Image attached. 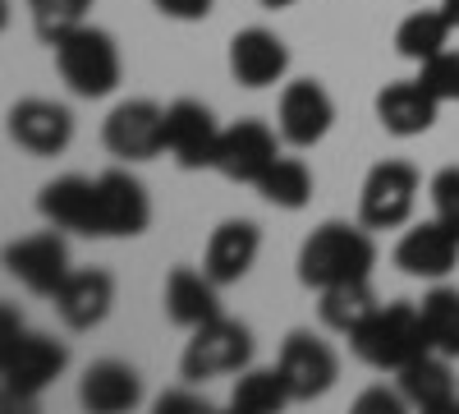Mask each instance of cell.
Returning a JSON list of instances; mask_svg holds the SVG:
<instances>
[{"mask_svg": "<svg viewBox=\"0 0 459 414\" xmlns=\"http://www.w3.org/2000/svg\"><path fill=\"white\" fill-rule=\"evenodd\" d=\"M377 268L372 231L359 221H322L299 249V281L308 290H326L340 281H368Z\"/></svg>", "mask_w": 459, "mask_h": 414, "instance_id": "6da1fadb", "label": "cell"}, {"mask_svg": "<svg viewBox=\"0 0 459 414\" xmlns=\"http://www.w3.org/2000/svg\"><path fill=\"white\" fill-rule=\"evenodd\" d=\"M69 364V350L56 336L23 331L14 327V304H5V331H0V378H5L10 401H32L37 392H47Z\"/></svg>", "mask_w": 459, "mask_h": 414, "instance_id": "7a4b0ae2", "label": "cell"}, {"mask_svg": "<svg viewBox=\"0 0 459 414\" xmlns=\"http://www.w3.org/2000/svg\"><path fill=\"white\" fill-rule=\"evenodd\" d=\"M354 355L377 368V373H400L404 364H413L418 355H428V331L418 318V304L395 299V304H377L372 318L350 336Z\"/></svg>", "mask_w": 459, "mask_h": 414, "instance_id": "3957f363", "label": "cell"}, {"mask_svg": "<svg viewBox=\"0 0 459 414\" xmlns=\"http://www.w3.org/2000/svg\"><path fill=\"white\" fill-rule=\"evenodd\" d=\"M51 51H56V69L69 84V92L97 101V97H110L115 88H120L125 65H120V47H115L110 32H101L92 23H79L65 37H56Z\"/></svg>", "mask_w": 459, "mask_h": 414, "instance_id": "277c9868", "label": "cell"}, {"mask_svg": "<svg viewBox=\"0 0 459 414\" xmlns=\"http://www.w3.org/2000/svg\"><path fill=\"white\" fill-rule=\"evenodd\" d=\"M248 364H253V331L221 313V318L194 327V336H188V346L179 355V378L184 383H212V378L244 373Z\"/></svg>", "mask_w": 459, "mask_h": 414, "instance_id": "5b68a950", "label": "cell"}, {"mask_svg": "<svg viewBox=\"0 0 459 414\" xmlns=\"http://www.w3.org/2000/svg\"><path fill=\"white\" fill-rule=\"evenodd\" d=\"M101 143L110 157L120 162H152L166 153V106L147 101V97H129L106 116L101 125Z\"/></svg>", "mask_w": 459, "mask_h": 414, "instance_id": "8992f818", "label": "cell"}, {"mask_svg": "<svg viewBox=\"0 0 459 414\" xmlns=\"http://www.w3.org/2000/svg\"><path fill=\"white\" fill-rule=\"evenodd\" d=\"M418 171L409 162H377L359 189V221L368 231H395L413 216Z\"/></svg>", "mask_w": 459, "mask_h": 414, "instance_id": "52a82bcc", "label": "cell"}, {"mask_svg": "<svg viewBox=\"0 0 459 414\" xmlns=\"http://www.w3.org/2000/svg\"><path fill=\"white\" fill-rule=\"evenodd\" d=\"M276 364H281V373H285L294 401H317V396H326V392L335 387V378H340L335 350L322 341V336H313V331H290L285 341H281Z\"/></svg>", "mask_w": 459, "mask_h": 414, "instance_id": "ba28073f", "label": "cell"}, {"mask_svg": "<svg viewBox=\"0 0 459 414\" xmlns=\"http://www.w3.org/2000/svg\"><path fill=\"white\" fill-rule=\"evenodd\" d=\"M331 125H335V101H331V92L317 79H294L281 92V106H276L281 143H290V147H317L331 134Z\"/></svg>", "mask_w": 459, "mask_h": 414, "instance_id": "9c48e42d", "label": "cell"}, {"mask_svg": "<svg viewBox=\"0 0 459 414\" xmlns=\"http://www.w3.org/2000/svg\"><path fill=\"white\" fill-rule=\"evenodd\" d=\"M5 272L32 295H56L65 286V277L74 272L69 268V244L60 240V225L56 231H42V235L14 240L5 249Z\"/></svg>", "mask_w": 459, "mask_h": 414, "instance_id": "30bf717a", "label": "cell"}, {"mask_svg": "<svg viewBox=\"0 0 459 414\" xmlns=\"http://www.w3.org/2000/svg\"><path fill=\"white\" fill-rule=\"evenodd\" d=\"M216 147H221V125L203 101L179 97V101L166 106V153L184 171L216 166Z\"/></svg>", "mask_w": 459, "mask_h": 414, "instance_id": "8fae6325", "label": "cell"}, {"mask_svg": "<svg viewBox=\"0 0 459 414\" xmlns=\"http://www.w3.org/2000/svg\"><path fill=\"white\" fill-rule=\"evenodd\" d=\"M281 129L262 125V120H239L221 129V147H216V166L225 180L235 184H257L266 171H272V162L281 157V143H276Z\"/></svg>", "mask_w": 459, "mask_h": 414, "instance_id": "7c38bea8", "label": "cell"}, {"mask_svg": "<svg viewBox=\"0 0 459 414\" xmlns=\"http://www.w3.org/2000/svg\"><path fill=\"white\" fill-rule=\"evenodd\" d=\"M10 138L32 157H60L74 143V116L60 101L23 97V101L10 106Z\"/></svg>", "mask_w": 459, "mask_h": 414, "instance_id": "4fadbf2b", "label": "cell"}, {"mask_svg": "<svg viewBox=\"0 0 459 414\" xmlns=\"http://www.w3.org/2000/svg\"><path fill=\"white\" fill-rule=\"evenodd\" d=\"M455 262H459V235L437 216L409 225L395 244V268L418 281H446L455 272Z\"/></svg>", "mask_w": 459, "mask_h": 414, "instance_id": "5bb4252c", "label": "cell"}, {"mask_svg": "<svg viewBox=\"0 0 459 414\" xmlns=\"http://www.w3.org/2000/svg\"><path fill=\"white\" fill-rule=\"evenodd\" d=\"M37 212L69 235H97L101 240V184L88 175L51 180L42 189V198H37Z\"/></svg>", "mask_w": 459, "mask_h": 414, "instance_id": "9a60e30c", "label": "cell"}, {"mask_svg": "<svg viewBox=\"0 0 459 414\" xmlns=\"http://www.w3.org/2000/svg\"><path fill=\"white\" fill-rule=\"evenodd\" d=\"M262 253V231H257V221L248 216H230L221 221L207 249H203V272L216 281V286H235L253 272V262Z\"/></svg>", "mask_w": 459, "mask_h": 414, "instance_id": "2e32d148", "label": "cell"}, {"mask_svg": "<svg viewBox=\"0 0 459 414\" xmlns=\"http://www.w3.org/2000/svg\"><path fill=\"white\" fill-rule=\"evenodd\" d=\"M101 240H134L152 225V198L129 171H101Z\"/></svg>", "mask_w": 459, "mask_h": 414, "instance_id": "e0dca14e", "label": "cell"}, {"mask_svg": "<svg viewBox=\"0 0 459 414\" xmlns=\"http://www.w3.org/2000/svg\"><path fill=\"white\" fill-rule=\"evenodd\" d=\"M290 69V47L272 28H244L235 32V42H230V74H235V84L244 88H272L285 79Z\"/></svg>", "mask_w": 459, "mask_h": 414, "instance_id": "ac0fdd59", "label": "cell"}, {"mask_svg": "<svg viewBox=\"0 0 459 414\" xmlns=\"http://www.w3.org/2000/svg\"><path fill=\"white\" fill-rule=\"evenodd\" d=\"M56 299V313L69 331H92L106 322L110 304H115V277L101 268H83V272H69L65 286L51 295Z\"/></svg>", "mask_w": 459, "mask_h": 414, "instance_id": "d6986e66", "label": "cell"}, {"mask_svg": "<svg viewBox=\"0 0 459 414\" xmlns=\"http://www.w3.org/2000/svg\"><path fill=\"white\" fill-rule=\"evenodd\" d=\"M437 110L441 101L418 84V79H400V84H386L377 92V120L386 134L395 138H418L437 125Z\"/></svg>", "mask_w": 459, "mask_h": 414, "instance_id": "ffe728a7", "label": "cell"}, {"mask_svg": "<svg viewBox=\"0 0 459 414\" xmlns=\"http://www.w3.org/2000/svg\"><path fill=\"white\" fill-rule=\"evenodd\" d=\"M79 401L92 414H125L143 401V378L125 359H97L88 364L83 383H79Z\"/></svg>", "mask_w": 459, "mask_h": 414, "instance_id": "44dd1931", "label": "cell"}, {"mask_svg": "<svg viewBox=\"0 0 459 414\" xmlns=\"http://www.w3.org/2000/svg\"><path fill=\"white\" fill-rule=\"evenodd\" d=\"M221 286L207 277V272H194V268H175L166 277V295H161V304H166V318L175 327H203L212 318H221Z\"/></svg>", "mask_w": 459, "mask_h": 414, "instance_id": "7402d4cb", "label": "cell"}, {"mask_svg": "<svg viewBox=\"0 0 459 414\" xmlns=\"http://www.w3.org/2000/svg\"><path fill=\"white\" fill-rule=\"evenodd\" d=\"M400 392L413 410H428V414H441L459 401L455 392V373H450V359L428 350V355H418L413 364L400 368Z\"/></svg>", "mask_w": 459, "mask_h": 414, "instance_id": "603a6c76", "label": "cell"}, {"mask_svg": "<svg viewBox=\"0 0 459 414\" xmlns=\"http://www.w3.org/2000/svg\"><path fill=\"white\" fill-rule=\"evenodd\" d=\"M317 295H322V304H317L322 327H331L340 336H354L377 309V295H372L368 281H340V286H326Z\"/></svg>", "mask_w": 459, "mask_h": 414, "instance_id": "cb8c5ba5", "label": "cell"}, {"mask_svg": "<svg viewBox=\"0 0 459 414\" xmlns=\"http://www.w3.org/2000/svg\"><path fill=\"white\" fill-rule=\"evenodd\" d=\"M418 318H423L428 331V350L459 359V290L455 286H432L418 304Z\"/></svg>", "mask_w": 459, "mask_h": 414, "instance_id": "d4e9b609", "label": "cell"}, {"mask_svg": "<svg viewBox=\"0 0 459 414\" xmlns=\"http://www.w3.org/2000/svg\"><path fill=\"white\" fill-rule=\"evenodd\" d=\"M450 32H455V23L446 19V10H413V14L395 28V51H400L404 60H413V65H423L428 56L446 51Z\"/></svg>", "mask_w": 459, "mask_h": 414, "instance_id": "484cf974", "label": "cell"}, {"mask_svg": "<svg viewBox=\"0 0 459 414\" xmlns=\"http://www.w3.org/2000/svg\"><path fill=\"white\" fill-rule=\"evenodd\" d=\"M253 189L272 203V207L299 212V207H308V198H313V171L303 166L299 157H276L272 171H266Z\"/></svg>", "mask_w": 459, "mask_h": 414, "instance_id": "4316f807", "label": "cell"}, {"mask_svg": "<svg viewBox=\"0 0 459 414\" xmlns=\"http://www.w3.org/2000/svg\"><path fill=\"white\" fill-rule=\"evenodd\" d=\"M285 401H294V396H290V383H285L281 364L276 368H244L235 392H230V405H235L239 414H272Z\"/></svg>", "mask_w": 459, "mask_h": 414, "instance_id": "83f0119b", "label": "cell"}, {"mask_svg": "<svg viewBox=\"0 0 459 414\" xmlns=\"http://www.w3.org/2000/svg\"><path fill=\"white\" fill-rule=\"evenodd\" d=\"M88 10H92V0H28L32 28H37L42 42H56V37H65L69 28L88 23Z\"/></svg>", "mask_w": 459, "mask_h": 414, "instance_id": "f1b7e54d", "label": "cell"}, {"mask_svg": "<svg viewBox=\"0 0 459 414\" xmlns=\"http://www.w3.org/2000/svg\"><path fill=\"white\" fill-rule=\"evenodd\" d=\"M418 84H423L441 106L459 101V51H437L418 65Z\"/></svg>", "mask_w": 459, "mask_h": 414, "instance_id": "f546056e", "label": "cell"}, {"mask_svg": "<svg viewBox=\"0 0 459 414\" xmlns=\"http://www.w3.org/2000/svg\"><path fill=\"white\" fill-rule=\"evenodd\" d=\"M428 194H432V212L437 221H446L450 231L459 235V166H441L428 184Z\"/></svg>", "mask_w": 459, "mask_h": 414, "instance_id": "4dcf8cb0", "label": "cell"}, {"mask_svg": "<svg viewBox=\"0 0 459 414\" xmlns=\"http://www.w3.org/2000/svg\"><path fill=\"white\" fill-rule=\"evenodd\" d=\"M409 401H404V392H386V387H372V392H363L359 396V414H400Z\"/></svg>", "mask_w": 459, "mask_h": 414, "instance_id": "1f68e13d", "label": "cell"}, {"mask_svg": "<svg viewBox=\"0 0 459 414\" xmlns=\"http://www.w3.org/2000/svg\"><path fill=\"white\" fill-rule=\"evenodd\" d=\"M152 5H157V14L179 19V23H198L212 14V0H152Z\"/></svg>", "mask_w": 459, "mask_h": 414, "instance_id": "d6a6232c", "label": "cell"}, {"mask_svg": "<svg viewBox=\"0 0 459 414\" xmlns=\"http://www.w3.org/2000/svg\"><path fill=\"white\" fill-rule=\"evenodd\" d=\"M157 410H161V414H175V410H188V414H207V401H203V396H188V392H166V396L157 401Z\"/></svg>", "mask_w": 459, "mask_h": 414, "instance_id": "836d02e7", "label": "cell"}, {"mask_svg": "<svg viewBox=\"0 0 459 414\" xmlns=\"http://www.w3.org/2000/svg\"><path fill=\"white\" fill-rule=\"evenodd\" d=\"M441 10H446V19L459 28V0H441Z\"/></svg>", "mask_w": 459, "mask_h": 414, "instance_id": "e575fe53", "label": "cell"}, {"mask_svg": "<svg viewBox=\"0 0 459 414\" xmlns=\"http://www.w3.org/2000/svg\"><path fill=\"white\" fill-rule=\"evenodd\" d=\"M290 5H299V0H262V10H290Z\"/></svg>", "mask_w": 459, "mask_h": 414, "instance_id": "d590c367", "label": "cell"}, {"mask_svg": "<svg viewBox=\"0 0 459 414\" xmlns=\"http://www.w3.org/2000/svg\"><path fill=\"white\" fill-rule=\"evenodd\" d=\"M418 5H423V0H418Z\"/></svg>", "mask_w": 459, "mask_h": 414, "instance_id": "8d00e7d4", "label": "cell"}]
</instances>
